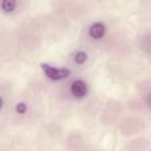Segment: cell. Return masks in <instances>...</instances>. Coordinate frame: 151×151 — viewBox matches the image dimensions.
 <instances>
[{
    "instance_id": "6da1fadb",
    "label": "cell",
    "mask_w": 151,
    "mask_h": 151,
    "mask_svg": "<svg viewBox=\"0 0 151 151\" xmlns=\"http://www.w3.org/2000/svg\"><path fill=\"white\" fill-rule=\"evenodd\" d=\"M41 68H42L44 73L52 80L64 79V78L68 77L71 73V71L67 68H57V67H53L48 64H41Z\"/></svg>"
},
{
    "instance_id": "277c9868",
    "label": "cell",
    "mask_w": 151,
    "mask_h": 151,
    "mask_svg": "<svg viewBox=\"0 0 151 151\" xmlns=\"http://www.w3.org/2000/svg\"><path fill=\"white\" fill-rule=\"evenodd\" d=\"M0 7L4 12H13L17 7V2L14 0H4L0 2Z\"/></svg>"
},
{
    "instance_id": "7a4b0ae2",
    "label": "cell",
    "mask_w": 151,
    "mask_h": 151,
    "mask_svg": "<svg viewBox=\"0 0 151 151\" xmlns=\"http://www.w3.org/2000/svg\"><path fill=\"white\" fill-rule=\"evenodd\" d=\"M71 92H72V94H73L74 97L81 98V97H84V96L86 94V92H87V86H86V84H85L83 80H76V81H73L72 85H71Z\"/></svg>"
},
{
    "instance_id": "52a82bcc",
    "label": "cell",
    "mask_w": 151,
    "mask_h": 151,
    "mask_svg": "<svg viewBox=\"0 0 151 151\" xmlns=\"http://www.w3.org/2000/svg\"><path fill=\"white\" fill-rule=\"evenodd\" d=\"M2 105H4V99L0 97V110L2 109Z\"/></svg>"
},
{
    "instance_id": "5b68a950",
    "label": "cell",
    "mask_w": 151,
    "mask_h": 151,
    "mask_svg": "<svg viewBox=\"0 0 151 151\" xmlns=\"http://www.w3.org/2000/svg\"><path fill=\"white\" fill-rule=\"evenodd\" d=\"M86 58H87L86 53H85V52H83V51H79V52H77V53H76L74 61H76L77 64L81 65V64H84V63L86 61Z\"/></svg>"
},
{
    "instance_id": "8992f818",
    "label": "cell",
    "mask_w": 151,
    "mask_h": 151,
    "mask_svg": "<svg viewBox=\"0 0 151 151\" xmlns=\"http://www.w3.org/2000/svg\"><path fill=\"white\" fill-rule=\"evenodd\" d=\"M26 110H27V106H26L25 103H18L17 106H15V111H17V113L24 114V113L26 112Z\"/></svg>"
},
{
    "instance_id": "3957f363",
    "label": "cell",
    "mask_w": 151,
    "mask_h": 151,
    "mask_svg": "<svg viewBox=\"0 0 151 151\" xmlns=\"http://www.w3.org/2000/svg\"><path fill=\"white\" fill-rule=\"evenodd\" d=\"M88 34L93 39H100L105 34V25L101 22H94L88 31Z\"/></svg>"
}]
</instances>
